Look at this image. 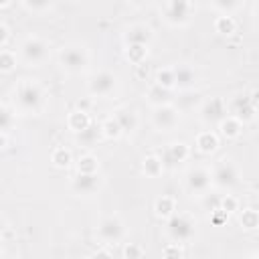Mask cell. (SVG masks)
<instances>
[{"mask_svg": "<svg viewBox=\"0 0 259 259\" xmlns=\"http://www.w3.org/2000/svg\"><path fill=\"white\" fill-rule=\"evenodd\" d=\"M45 89L32 79H24L14 89V109L28 115H38L45 109Z\"/></svg>", "mask_w": 259, "mask_h": 259, "instance_id": "6da1fadb", "label": "cell"}, {"mask_svg": "<svg viewBox=\"0 0 259 259\" xmlns=\"http://www.w3.org/2000/svg\"><path fill=\"white\" fill-rule=\"evenodd\" d=\"M59 63L61 67L67 71V73H83L89 63H91V57H89V51L79 45V42H69L65 47H61L59 51Z\"/></svg>", "mask_w": 259, "mask_h": 259, "instance_id": "7a4b0ae2", "label": "cell"}, {"mask_svg": "<svg viewBox=\"0 0 259 259\" xmlns=\"http://www.w3.org/2000/svg\"><path fill=\"white\" fill-rule=\"evenodd\" d=\"M194 10H196L194 2H188V0H170V2H164L160 8L162 18L170 26H186L192 20Z\"/></svg>", "mask_w": 259, "mask_h": 259, "instance_id": "3957f363", "label": "cell"}, {"mask_svg": "<svg viewBox=\"0 0 259 259\" xmlns=\"http://www.w3.org/2000/svg\"><path fill=\"white\" fill-rule=\"evenodd\" d=\"M49 53H51V45L49 40L36 36V34H30L22 40L20 45V57L26 65L30 67H38L42 65L47 59H49Z\"/></svg>", "mask_w": 259, "mask_h": 259, "instance_id": "277c9868", "label": "cell"}, {"mask_svg": "<svg viewBox=\"0 0 259 259\" xmlns=\"http://www.w3.org/2000/svg\"><path fill=\"white\" fill-rule=\"evenodd\" d=\"M196 233V223L190 214H174L172 219L166 221V235L172 243H184L190 241Z\"/></svg>", "mask_w": 259, "mask_h": 259, "instance_id": "5b68a950", "label": "cell"}, {"mask_svg": "<svg viewBox=\"0 0 259 259\" xmlns=\"http://www.w3.org/2000/svg\"><path fill=\"white\" fill-rule=\"evenodd\" d=\"M210 174H212V186L221 190H229L239 182V168L233 160H227V158L219 160V164H214Z\"/></svg>", "mask_w": 259, "mask_h": 259, "instance_id": "8992f818", "label": "cell"}, {"mask_svg": "<svg viewBox=\"0 0 259 259\" xmlns=\"http://www.w3.org/2000/svg\"><path fill=\"white\" fill-rule=\"evenodd\" d=\"M117 77L111 71H97L87 81V91L91 97H107L115 91Z\"/></svg>", "mask_w": 259, "mask_h": 259, "instance_id": "52a82bcc", "label": "cell"}, {"mask_svg": "<svg viewBox=\"0 0 259 259\" xmlns=\"http://www.w3.org/2000/svg\"><path fill=\"white\" fill-rule=\"evenodd\" d=\"M180 121V111L172 103L158 105L152 109V125L156 132H172Z\"/></svg>", "mask_w": 259, "mask_h": 259, "instance_id": "ba28073f", "label": "cell"}, {"mask_svg": "<svg viewBox=\"0 0 259 259\" xmlns=\"http://www.w3.org/2000/svg\"><path fill=\"white\" fill-rule=\"evenodd\" d=\"M184 184H186L188 192H192V194H198V196L200 194H206L208 188L212 186V174L204 166H194V168H190L186 172Z\"/></svg>", "mask_w": 259, "mask_h": 259, "instance_id": "9c48e42d", "label": "cell"}, {"mask_svg": "<svg viewBox=\"0 0 259 259\" xmlns=\"http://www.w3.org/2000/svg\"><path fill=\"white\" fill-rule=\"evenodd\" d=\"M123 235H125V225L119 217H105L97 225V237L107 245L119 243L123 239Z\"/></svg>", "mask_w": 259, "mask_h": 259, "instance_id": "30bf717a", "label": "cell"}, {"mask_svg": "<svg viewBox=\"0 0 259 259\" xmlns=\"http://www.w3.org/2000/svg\"><path fill=\"white\" fill-rule=\"evenodd\" d=\"M198 113L204 123H221L229 115V105L223 97H208L202 101Z\"/></svg>", "mask_w": 259, "mask_h": 259, "instance_id": "8fae6325", "label": "cell"}, {"mask_svg": "<svg viewBox=\"0 0 259 259\" xmlns=\"http://www.w3.org/2000/svg\"><path fill=\"white\" fill-rule=\"evenodd\" d=\"M229 111L233 117H237L241 123H247L251 119H255L257 115V105L251 101L249 95H237L231 103H229Z\"/></svg>", "mask_w": 259, "mask_h": 259, "instance_id": "7c38bea8", "label": "cell"}, {"mask_svg": "<svg viewBox=\"0 0 259 259\" xmlns=\"http://www.w3.org/2000/svg\"><path fill=\"white\" fill-rule=\"evenodd\" d=\"M188 156H190V146H188L186 142H172V144H168V146L164 148V152H162L160 158H162L164 166L174 168V166L186 162Z\"/></svg>", "mask_w": 259, "mask_h": 259, "instance_id": "4fadbf2b", "label": "cell"}, {"mask_svg": "<svg viewBox=\"0 0 259 259\" xmlns=\"http://www.w3.org/2000/svg\"><path fill=\"white\" fill-rule=\"evenodd\" d=\"M154 38V32L148 24H142V22H136V24H130L125 30H123V42L125 47L130 45H144L148 47Z\"/></svg>", "mask_w": 259, "mask_h": 259, "instance_id": "5bb4252c", "label": "cell"}, {"mask_svg": "<svg viewBox=\"0 0 259 259\" xmlns=\"http://www.w3.org/2000/svg\"><path fill=\"white\" fill-rule=\"evenodd\" d=\"M101 180L97 174H75L71 180V190L79 196H91L99 190Z\"/></svg>", "mask_w": 259, "mask_h": 259, "instance_id": "9a60e30c", "label": "cell"}, {"mask_svg": "<svg viewBox=\"0 0 259 259\" xmlns=\"http://www.w3.org/2000/svg\"><path fill=\"white\" fill-rule=\"evenodd\" d=\"M196 79L198 77H196V71L192 67H188V65H176L174 67V81H176L174 89L188 91L196 85Z\"/></svg>", "mask_w": 259, "mask_h": 259, "instance_id": "2e32d148", "label": "cell"}, {"mask_svg": "<svg viewBox=\"0 0 259 259\" xmlns=\"http://www.w3.org/2000/svg\"><path fill=\"white\" fill-rule=\"evenodd\" d=\"M111 115H113V117L117 119V123L121 125L123 134H125V132H134V130L138 127V113H136L132 107H127V105L115 107V109L111 111Z\"/></svg>", "mask_w": 259, "mask_h": 259, "instance_id": "e0dca14e", "label": "cell"}, {"mask_svg": "<svg viewBox=\"0 0 259 259\" xmlns=\"http://www.w3.org/2000/svg\"><path fill=\"white\" fill-rule=\"evenodd\" d=\"M91 123H93V121H91V117H89V113H87V111L73 109V111L67 115V125H69V130H71L73 134H79V132L87 130Z\"/></svg>", "mask_w": 259, "mask_h": 259, "instance_id": "ac0fdd59", "label": "cell"}, {"mask_svg": "<svg viewBox=\"0 0 259 259\" xmlns=\"http://www.w3.org/2000/svg\"><path fill=\"white\" fill-rule=\"evenodd\" d=\"M154 212H156V217H160V219H164V221L172 219V217L176 214V200H174L172 196H168V194H162V196L154 202Z\"/></svg>", "mask_w": 259, "mask_h": 259, "instance_id": "d6986e66", "label": "cell"}, {"mask_svg": "<svg viewBox=\"0 0 259 259\" xmlns=\"http://www.w3.org/2000/svg\"><path fill=\"white\" fill-rule=\"evenodd\" d=\"M99 138H103V136H101V125H97V123H91L87 130L75 134V142L85 148H93L99 142Z\"/></svg>", "mask_w": 259, "mask_h": 259, "instance_id": "ffe728a7", "label": "cell"}, {"mask_svg": "<svg viewBox=\"0 0 259 259\" xmlns=\"http://www.w3.org/2000/svg\"><path fill=\"white\" fill-rule=\"evenodd\" d=\"M196 148L202 154H212L219 148V136L212 130H204L196 136Z\"/></svg>", "mask_w": 259, "mask_h": 259, "instance_id": "44dd1931", "label": "cell"}, {"mask_svg": "<svg viewBox=\"0 0 259 259\" xmlns=\"http://www.w3.org/2000/svg\"><path fill=\"white\" fill-rule=\"evenodd\" d=\"M219 130H221V136L223 138H227V140H235V138H239L241 136V132H243V123L237 119V117H233L231 113L219 123Z\"/></svg>", "mask_w": 259, "mask_h": 259, "instance_id": "7402d4cb", "label": "cell"}, {"mask_svg": "<svg viewBox=\"0 0 259 259\" xmlns=\"http://www.w3.org/2000/svg\"><path fill=\"white\" fill-rule=\"evenodd\" d=\"M164 162H162V158L160 156H154V154H150V156H146L144 160H142V172L148 176V178H158L162 172H164Z\"/></svg>", "mask_w": 259, "mask_h": 259, "instance_id": "603a6c76", "label": "cell"}, {"mask_svg": "<svg viewBox=\"0 0 259 259\" xmlns=\"http://www.w3.org/2000/svg\"><path fill=\"white\" fill-rule=\"evenodd\" d=\"M148 101H150L154 107L166 105V103L172 101V91H170V89H164V87H160V85H152V87L148 89Z\"/></svg>", "mask_w": 259, "mask_h": 259, "instance_id": "cb8c5ba5", "label": "cell"}, {"mask_svg": "<svg viewBox=\"0 0 259 259\" xmlns=\"http://www.w3.org/2000/svg\"><path fill=\"white\" fill-rule=\"evenodd\" d=\"M75 168H77V174H97L99 172V160L91 154H83L77 158Z\"/></svg>", "mask_w": 259, "mask_h": 259, "instance_id": "d4e9b609", "label": "cell"}, {"mask_svg": "<svg viewBox=\"0 0 259 259\" xmlns=\"http://www.w3.org/2000/svg\"><path fill=\"white\" fill-rule=\"evenodd\" d=\"M217 14H227V16H233V12L241 10L245 4L241 0H212L208 4Z\"/></svg>", "mask_w": 259, "mask_h": 259, "instance_id": "484cf974", "label": "cell"}, {"mask_svg": "<svg viewBox=\"0 0 259 259\" xmlns=\"http://www.w3.org/2000/svg\"><path fill=\"white\" fill-rule=\"evenodd\" d=\"M99 125H101V136H103L105 140H119V138H121V134H123L121 125L117 123V119H115L113 115L105 117Z\"/></svg>", "mask_w": 259, "mask_h": 259, "instance_id": "4316f807", "label": "cell"}, {"mask_svg": "<svg viewBox=\"0 0 259 259\" xmlns=\"http://www.w3.org/2000/svg\"><path fill=\"white\" fill-rule=\"evenodd\" d=\"M51 162H53L55 168H69L73 164V154H71L69 148L59 146V148H55L51 152Z\"/></svg>", "mask_w": 259, "mask_h": 259, "instance_id": "83f0119b", "label": "cell"}, {"mask_svg": "<svg viewBox=\"0 0 259 259\" xmlns=\"http://www.w3.org/2000/svg\"><path fill=\"white\" fill-rule=\"evenodd\" d=\"M239 225L245 229V231H255L259 229V210L255 208H243L239 212Z\"/></svg>", "mask_w": 259, "mask_h": 259, "instance_id": "f1b7e54d", "label": "cell"}, {"mask_svg": "<svg viewBox=\"0 0 259 259\" xmlns=\"http://www.w3.org/2000/svg\"><path fill=\"white\" fill-rule=\"evenodd\" d=\"M214 30L223 36H231L235 30H237V22L233 16H227V14H219L214 18Z\"/></svg>", "mask_w": 259, "mask_h": 259, "instance_id": "f546056e", "label": "cell"}, {"mask_svg": "<svg viewBox=\"0 0 259 259\" xmlns=\"http://www.w3.org/2000/svg\"><path fill=\"white\" fill-rule=\"evenodd\" d=\"M146 57H148V47H144V45H130V47H125V59L132 65H136V67L144 65Z\"/></svg>", "mask_w": 259, "mask_h": 259, "instance_id": "4dcf8cb0", "label": "cell"}, {"mask_svg": "<svg viewBox=\"0 0 259 259\" xmlns=\"http://www.w3.org/2000/svg\"><path fill=\"white\" fill-rule=\"evenodd\" d=\"M14 119H16V109H14V105L4 103V105L0 107V132L8 134L10 127H12V123H14Z\"/></svg>", "mask_w": 259, "mask_h": 259, "instance_id": "1f68e13d", "label": "cell"}, {"mask_svg": "<svg viewBox=\"0 0 259 259\" xmlns=\"http://www.w3.org/2000/svg\"><path fill=\"white\" fill-rule=\"evenodd\" d=\"M154 85H160L164 89H174L176 81H174V67H166V69H158L156 71V83Z\"/></svg>", "mask_w": 259, "mask_h": 259, "instance_id": "d6a6232c", "label": "cell"}, {"mask_svg": "<svg viewBox=\"0 0 259 259\" xmlns=\"http://www.w3.org/2000/svg\"><path fill=\"white\" fill-rule=\"evenodd\" d=\"M16 69V53H12L10 49L0 51V73H12Z\"/></svg>", "mask_w": 259, "mask_h": 259, "instance_id": "836d02e7", "label": "cell"}, {"mask_svg": "<svg viewBox=\"0 0 259 259\" xmlns=\"http://www.w3.org/2000/svg\"><path fill=\"white\" fill-rule=\"evenodd\" d=\"M20 6H22L24 10L32 12V14H45V12L53 10V4H51V2H38V0H32V2L22 0V2H20Z\"/></svg>", "mask_w": 259, "mask_h": 259, "instance_id": "e575fe53", "label": "cell"}, {"mask_svg": "<svg viewBox=\"0 0 259 259\" xmlns=\"http://www.w3.org/2000/svg\"><path fill=\"white\" fill-rule=\"evenodd\" d=\"M219 208H221V210H225L227 214L237 212V210H239V200H237L233 194H225V196L219 200Z\"/></svg>", "mask_w": 259, "mask_h": 259, "instance_id": "d590c367", "label": "cell"}, {"mask_svg": "<svg viewBox=\"0 0 259 259\" xmlns=\"http://www.w3.org/2000/svg\"><path fill=\"white\" fill-rule=\"evenodd\" d=\"M162 259H182V247H180V243H168V245H164Z\"/></svg>", "mask_w": 259, "mask_h": 259, "instance_id": "8d00e7d4", "label": "cell"}, {"mask_svg": "<svg viewBox=\"0 0 259 259\" xmlns=\"http://www.w3.org/2000/svg\"><path fill=\"white\" fill-rule=\"evenodd\" d=\"M123 259H144V249L138 243H127L123 247Z\"/></svg>", "mask_w": 259, "mask_h": 259, "instance_id": "74e56055", "label": "cell"}, {"mask_svg": "<svg viewBox=\"0 0 259 259\" xmlns=\"http://www.w3.org/2000/svg\"><path fill=\"white\" fill-rule=\"evenodd\" d=\"M227 219H229V214H227L225 210H221L219 206L210 210V223H212V225H217V227H223V225L227 223Z\"/></svg>", "mask_w": 259, "mask_h": 259, "instance_id": "f35d334b", "label": "cell"}, {"mask_svg": "<svg viewBox=\"0 0 259 259\" xmlns=\"http://www.w3.org/2000/svg\"><path fill=\"white\" fill-rule=\"evenodd\" d=\"M8 38H10V28H8L6 22H0V49H2V51L6 49Z\"/></svg>", "mask_w": 259, "mask_h": 259, "instance_id": "ab89813d", "label": "cell"}, {"mask_svg": "<svg viewBox=\"0 0 259 259\" xmlns=\"http://www.w3.org/2000/svg\"><path fill=\"white\" fill-rule=\"evenodd\" d=\"M91 259H113V255H111L109 249H97V251L91 255Z\"/></svg>", "mask_w": 259, "mask_h": 259, "instance_id": "60d3db41", "label": "cell"}, {"mask_svg": "<svg viewBox=\"0 0 259 259\" xmlns=\"http://www.w3.org/2000/svg\"><path fill=\"white\" fill-rule=\"evenodd\" d=\"M136 69H138L136 75H138L140 79H146V75H148V67H146V63H144V65H138Z\"/></svg>", "mask_w": 259, "mask_h": 259, "instance_id": "b9f144b4", "label": "cell"}, {"mask_svg": "<svg viewBox=\"0 0 259 259\" xmlns=\"http://www.w3.org/2000/svg\"><path fill=\"white\" fill-rule=\"evenodd\" d=\"M0 148L4 152L8 150V134H4V132H0Z\"/></svg>", "mask_w": 259, "mask_h": 259, "instance_id": "7bdbcfd3", "label": "cell"}, {"mask_svg": "<svg viewBox=\"0 0 259 259\" xmlns=\"http://www.w3.org/2000/svg\"><path fill=\"white\" fill-rule=\"evenodd\" d=\"M253 18H255V26L259 28V2H257L255 8H253Z\"/></svg>", "mask_w": 259, "mask_h": 259, "instance_id": "ee69618b", "label": "cell"}, {"mask_svg": "<svg viewBox=\"0 0 259 259\" xmlns=\"http://www.w3.org/2000/svg\"><path fill=\"white\" fill-rule=\"evenodd\" d=\"M249 97H251V101H253V103H255V105H257V103H259V89H253V91H251V95H249Z\"/></svg>", "mask_w": 259, "mask_h": 259, "instance_id": "f6af8a7d", "label": "cell"}, {"mask_svg": "<svg viewBox=\"0 0 259 259\" xmlns=\"http://www.w3.org/2000/svg\"><path fill=\"white\" fill-rule=\"evenodd\" d=\"M247 259H257V255H249V257H247Z\"/></svg>", "mask_w": 259, "mask_h": 259, "instance_id": "bcb514c9", "label": "cell"}, {"mask_svg": "<svg viewBox=\"0 0 259 259\" xmlns=\"http://www.w3.org/2000/svg\"><path fill=\"white\" fill-rule=\"evenodd\" d=\"M257 259H259V251H257Z\"/></svg>", "mask_w": 259, "mask_h": 259, "instance_id": "7dc6e473", "label": "cell"}]
</instances>
